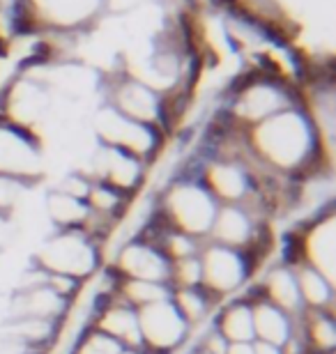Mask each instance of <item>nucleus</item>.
Wrapping results in <instances>:
<instances>
[{
	"mask_svg": "<svg viewBox=\"0 0 336 354\" xmlns=\"http://www.w3.org/2000/svg\"><path fill=\"white\" fill-rule=\"evenodd\" d=\"M152 207L168 228L180 230L198 242H207L219 203L201 182L187 177L170 184L157 201H152Z\"/></svg>",
	"mask_w": 336,
	"mask_h": 354,
	"instance_id": "1",
	"label": "nucleus"
},
{
	"mask_svg": "<svg viewBox=\"0 0 336 354\" xmlns=\"http://www.w3.org/2000/svg\"><path fill=\"white\" fill-rule=\"evenodd\" d=\"M102 263L104 249L83 230H53L33 253V265L42 272L71 276L83 283L102 269Z\"/></svg>",
	"mask_w": 336,
	"mask_h": 354,
	"instance_id": "2",
	"label": "nucleus"
},
{
	"mask_svg": "<svg viewBox=\"0 0 336 354\" xmlns=\"http://www.w3.org/2000/svg\"><path fill=\"white\" fill-rule=\"evenodd\" d=\"M198 260H201L203 274L201 286L212 297H217L221 304H224L226 297L240 295L254 281V276L260 272V267L256 265V260L247 251L228 249V246L212 242H205L201 246Z\"/></svg>",
	"mask_w": 336,
	"mask_h": 354,
	"instance_id": "3",
	"label": "nucleus"
},
{
	"mask_svg": "<svg viewBox=\"0 0 336 354\" xmlns=\"http://www.w3.org/2000/svg\"><path fill=\"white\" fill-rule=\"evenodd\" d=\"M297 244L299 265H309L327 281L336 283V214L334 205L311 214L290 232Z\"/></svg>",
	"mask_w": 336,
	"mask_h": 354,
	"instance_id": "4",
	"label": "nucleus"
},
{
	"mask_svg": "<svg viewBox=\"0 0 336 354\" xmlns=\"http://www.w3.org/2000/svg\"><path fill=\"white\" fill-rule=\"evenodd\" d=\"M143 338V350L148 354H175L191 341V327L177 313L173 301H157L136 310Z\"/></svg>",
	"mask_w": 336,
	"mask_h": 354,
	"instance_id": "5",
	"label": "nucleus"
},
{
	"mask_svg": "<svg viewBox=\"0 0 336 354\" xmlns=\"http://www.w3.org/2000/svg\"><path fill=\"white\" fill-rule=\"evenodd\" d=\"M106 272L118 279L150 281V283H166L170 276V260L150 242H143L139 237L120 242L111 258V265Z\"/></svg>",
	"mask_w": 336,
	"mask_h": 354,
	"instance_id": "6",
	"label": "nucleus"
},
{
	"mask_svg": "<svg viewBox=\"0 0 336 354\" xmlns=\"http://www.w3.org/2000/svg\"><path fill=\"white\" fill-rule=\"evenodd\" d=\"M219 205H242L254 194V180L249 168L238 161H214L198 177Z\"/></svg>",
	"mask_w": 336,
	"mask_h": 354,
	"instance_id": "7",
	"label": "nucleus"
},
{
	"mask_svg": "<svg viewBox=\"0 0 336 354\" xmlns=\"http://www.w3.org/2000/svg\"><path fill=\"white\" fill-rule=\"evenodd\" d=\"M258 223L265 221H256L242 205H219L210 235H207V242L228 246V249L247 251L256 235Z\"/></svg>",
	"mask_w": 336,
	"mask_h": 354,
	"instance_id": "8",
	"label": "nucleus"
},
{
	"mask_svg": "<svg viewBox=\"0 0 336 354\" xmlns=\"http://www.w3.org/2000/svg\"><path fill=\"white\" fill-rule=\"evenodd\" d=\"M71 304L58 297L44 283L35 288L17 290L10 304V317H42V320L62 322Z\"/></svg>",
	"mask_w": 336,
	"mask_h": 354,
	"instance_id": "9",
	"label": "nucleus"
},
{
	"mask_svg": "<svg viewBox=\"0 0 336 354\" xmlns=\"http://www.w3.org/2000/svg\"><path fill=\"white\" fill-rule=\"evenodd\" d=\"M242 297H247L251 301V313H254V341H265L283 348L295 334V317H290L288 313L278 310L276 306H272L265 299L251 297L247 292H242Z\"/></svg>",
	"mask_w": 336,
	"mask_h": 354,
	"instance_id": "10",
	"label": "nucleus"
},
{
	"mask_svg": "<svg viewBox=\"0 0 336 354\" xmlns=\"http://www.w3.org/2000/svg\"><path fill=\"white\" fill-rule=\"evenodd\" d=\"M212 327L228 343H254V313L247 297H231L212 315Z\"/></svg>",
	"mask_w": 336,
	"mask_h": 354,
	"instance_id": "11",
	"label": "nucleus"
},
{
	"mask_svg": "<svg viewBox=\"0 0 336 354\" xmlns=\"http://www.w3.org/2000/svg\"><path fill=\"white\" fill-rule=\"evenodd\" d=\"M295 334L302 336L313 354H334L336 350V313L304 310L295 317Z\"/></svg>",
	"mask_w": 336,
	"mask_h": 354,
	"instance_id": "12",
	"label": "nucleus"
},
{
	"mask_svg": "<svg viewBox=\"0 0 336 354\" xmlns=\"http://www.w3.org/2000/svg\"><path fill=\"white\" fill-rule=\"evenodd\" d=\"M170 301L177 308V313L184 317V322L189 324L191 331L198 327H207L212 322L214 310L219 308V299L212 297L203 286L198 288H177L170 290Z\"/></svg>",
	"mask_w": 336,
	"mask_h": 354,
	"instance_id": "13",
	"label": "nucleus"
},
{
	"mask_svg": "<svg viewBox=\"0 0 336 354\" xmlns=\"http://www.w3.org/2000/svg\"><path fill=\"white\" fill-rule=\"evenodd\" d=\"M297 290L304 310H330L336 313V283L327 281L323 274L309 265H295Z\"/></svg>",
	"mask_w": 336,
	"mask_h": 354,
	"instance_id": "14",
	"label": "nucleus"
},
{
	"mask_svg": "<svg viewBox=\"0 0 336 354\" xmlns=\"http://www.w3.org/2000/svg\"><path fill=\"white\" fill-rule=\"evenodd\" d=\"M111 281V290L118 299H123L125 304H130L132 308H143L157 301H166L170 299V286L166 283H150V281H134V279H118L106 272Z\"/></svg>",
	"mask_w": 336,
	"mask_h": 354,
	"instance_id": "15",
	"label": "nucleus"
},
{
	"mask_svg": "<svg viewBox=\"0 0 336 354\" xmlns=\"http://www.w3.org/2000/svg\"><path fill=\"white\" fill-rule=\"evenodd\" d=\"M44 209L48 221L55 230H81L90 209L85 201L71 198L62 191H51L44 201Z\"/></svg>",
	"mask_w": 336,
	"mask_h": 354,
	"instance_id": "16",
	"label": "nucleus"
},
{
	"mask_svg": "<svg viewBox=\"0 0 336 354\" xmlns=\"http://www.w3.org/2000/svg\"><path fill=\"white\" fill-rule=\"evenodd\" d=\"M125 348L111 336L102 334L95 327H85L81 334L74 338L69 354H120Z\"/></svg>",
	"mask_w": 336,
	"mask_h": 354,
	"instance_id": "17",
	"label": "nucleus"
},
{
	"mask_svg": "<svg viewBox=\"0 0 336 354\" xmlns=\"http://www.w3.org/2000/svg\"><path fill=\"white\" fill-rule=\"evenodd\" d=\"M201 281H203V274H201V260H198V256L182 258V260L170 263V276H168L170 290L198 288L201 286Z\"/></svg>",
	"mask_w": 336,
	"mask_h": 354,
	"instance_id": "18",
	"label": "nucleus"
},
{
	"mask_svg": "<svg viewBox=\"0 0 336 354\" xmlns=\"http://www.w3.org/2000/svg\"><path fill=\"white\" fill-rule=\"evenodd\" d=\"M24 189V184L0 175V214H14V207L19 205V196Z\"/></svg>",
	"mask_w": 336,
	"mask_h": 354,
	"instance_id": "19",
	"label": "nucleus"
},
{
	"mask_svg": "<svg viewBox=\"0 0 336 354\" xmlns=\"http://www.w3.org/2000/svg\"><path fill=\"white\" fill-rule=\"evenodd\" d=\"M228 345H231V343H228L226 338L221 336L219 331L212 327V322H210L205 327L203 334H201V341L196 343L194 350L203 352V354H226L228 352Z\"/></svg>",
	"mask_w": 336,
	"mask_h": 354,
	"instance_id": "20",
	"label": "nucleus"
},
{
	"mask_svg": "<svg viewBox=\"0 0 336 354\" xmlns=\"http://www.w3.org/2000/svg\"><path fill=\"white\" fill-rule=\"evenodd\" d=\"M14 237V221L10 214H0V253L10 246Z\"/></svg>",
	"mask_w": 336,
	"mask_h": 354,
	"instance_id": "21",
	"label": "nucleus"
},
{
	"mask_svg": "<svg viewBox=\"0 0 336 354\" xmlns=\"http://www.w3.org/2000/svg\"><path fill=\"white\" fill-rule=\"evenodd\" d=\"M251 345H254V354H281V348L265 341H254Z\"/></svg>",
	"mask_w": 336,
	"mask_h": 354,
	"instance_id": "22",
	"label": "nucleus"
},
{
	"mask_svg": "<svg viewBox=\"0 0 336 354\" xmlns=\"http://www.w3.org/2000/svg\"><path fill=\"white\" fill-rule=\"evenodd\" d=\"M226 354H254V345L251 343H231Z\"/></svg>",
	"mask_w": 336,
	"mask_h": 354,
	"instance_id": "23",
	"label": "nucleus"
},
{
	"mask_svg": "<svg viewBox=\"0 0 336 354\" xmlns=\"http://www.w3.org/2000/svg\"><path fill=\"white\" fill-rule=\"evenodd\" d=\"M120 354H148L145 350H130V348H125Z\"/></svg>",
	"mask_w": 336,
	"mask_h": 354,
	"instance_id": "24",
	"label": "nucleus"
},
{
	"mask_svg": "<svg viewBox=\"0 0 336 354\" xmlns=\"http://www.w3.org/2000/svg\"><path fill=\"white\" fill-rule=\"evenodd\" d=\"M191 354H203V352H198V350H194V352H191Z\"/></svg>",
	"mask_w": 336,
	"mask_h": 354,
	"instance_id": "25",
	"label": "nucleus"
}]
</instances>
